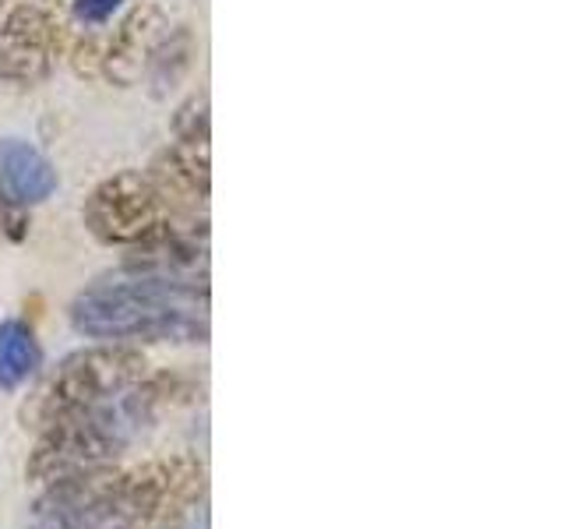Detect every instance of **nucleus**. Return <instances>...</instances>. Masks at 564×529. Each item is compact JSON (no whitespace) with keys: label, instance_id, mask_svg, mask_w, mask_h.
Here are the masks:
<instances>
[{"label":"nucleus","instance_id":"obj_14","mask_svg":"<svg viewBox=\"0 0 564 529\" xmlns=\"http://www.w3.org/2000/svg\"><path fill=\"white\" fill-rule=\"evenodd\" d=\"M120 4H123V0H78L75 18L85 25H102V22H110Z\"/></svg>","mask_w":564,"mask_h":529},{"label":"nucleus","instance_id":"obj_9","mask_svg":"<svg viewBox=\"0 0 564 529\" xmlns=\"http://www.w3.org/2000/svg\"><path fill=\"white\" fill-rule=\"evenodd\" d=\"M149 181L155 184L159 198L198 208L208 198V149L173 141L166 152L155 155Z\"/></svg>","mask_w":564,"mask_h":529},{"label":"nucleus","instance_id":"obj_5","mask_svg":"<svg viewBox=\"0 0 564 529\" xmlns=\"http://www.w3.org/2000/svg\"><path fill=\"white\" fill-rule=\"evenodd\" d=\"M163 205L149 173L123 170L99 181L85 198V226L102 244L131 247L163 219Z\"/></svg>","mask_w":564,"mask_h":529},{"label":"nucleus","instance_id":"obj_3","mask_svg":"<svg viewBox=\"0 0 564 529\" xmlns=\"http://www.w3.org/2000/svg\"><path fill=\"white\" fill-rule=\"evenodd\" d=\"M173 378H141L123 392L53 423V428H43L29 463V476L53 484L70 473L106 466L155 428L159 413L173 402Z\"/></svg>","mask_w":564,"mask_h":529},{"label":"nucleus","instance_id":"obj_15","mask_svg":"<svg viewBox=\"0 0 564 529\" xmlns=\"http://www.w3.org/2000/svg\"><path fill=\"white\" fill-rule=\"evenodd\" d=\"M4 8H8V0H0V14H4Z\"/></svg>","mask_w":564,"mask_h":529},{"label":"nucleus","instance_id":"obj_2","mask_svg":"<svg viewBox=\"0 0 564 529\" xmlns=\"http://www.w3.org/2000/svg\"><path fill=\"white\" fill-rule=\"evenodd\" d=\"M70 325L99 343H176L208 339V287L198 276L128 272L99 279L70 304Z\"/></svg>","mask_w":564,"mask_h":529},{"label":"nucleus","instance_id":"obj_6","mask_svg":"<svg viewBox=\"0 0 564 529\" xmlns=\"http://www.w3.org/2000/svg\"><path fill=\"white\" fill-rule=\"evenodd\" d=\"M61 53V25L43 4H18L0 22V82L35 88Z\"/></svg>","mask_w":564,"mask_h":529},{"label":"nucleus","instance_id":"obj_13","mask_svg":"<svg viewBox=\"0 0 564 529\" xmlns=\"http://www.w3.org/2000/svg\"><path fill=\"white\" fill-rule=\"evenodd\" d=\"M173 131H176V141H184V145H205L208 149V96L205 93L191 96L181 110H176Z\"/></svg>","mask_w":564,"mask_h":529},{"label":"nucleus","instance_id":"obj_7","mask_svg":"<svg viewBox=\"0 0 564 529\" xmlns=\"http://www.w3.org/2000/svg\"><path fill=\"white\" fill-rule=\"evenodd\" d=\"M208 237L198 223L159 219L145 237L131 244L128 272H155V276H194L205 269Z\"/></svg>","mask_w":564,"mask_h":529},{"label":"nucleus","instance_id":"obj_1","mask_svg":"<svg viewBox=\"0 0 564 529\" xmlns=\"http://www.w3.org/2000/svg\"><path fill=\"white\" fill-rule=\"evenodd\" d=\"M205 490L198 458L173 455L134 469H85L53 481L32 508L29 529H187Z\"/></svg>","mask_w":564,"mask_h":529},{"label":"nucleus","instance_id":"obj_12","mask_svg":"<svg viewBox=\"0 0 564 529\" xmlns=\"http://www.w3.org/2000/svg\"><path fill=\"white\" fill-rule=\"evenodd\" d=\"M40 367V343L22 317L0 322V388L25 385Z\"/></svg>","mask_w":564,"mask_h":529},{"label":"nucleus","instance_id":"obj_11","mask_svg":"<svg viewBox=\"0 0 564 529\" xmlns=\"http://www.w3.org/2000/svg\"><path fill=\"white\" fill-rule=\"evenodd\" d=\"M191 64H194V32L187 25H176L170 35H163V40L152 46L149 61H145L152 96L155 99L170 96L173 88L184 82Z\"/></svg>","mask_w":564,"mask_h":529},{"label":"nucleus","instance_id":"obj_8","mask_svg":"<svg viewBox=\"0 0 564 529\" xmlns=\"http://www.w3.org/2000/svg\"><path fill=\"white\" fill-rule=\"evenodd\" d=\"M57 191V170L22 138H0V202L8 208L43 205Z\"/></svg>","mask_w":564,"mask_h":529},{"label":"nucleus","instance_id":"obj_4","mask_svg":"<svg viewBox=\"0 0 564 529\" xmlns=\"http://www.w3.org/2000/svg\"><path fill=\"white\" fill-rule=\"evenodd\" d=\"M145 367L149 364L138 349H128L120 343L78 349L57 364V370H53L46 385L40 388V396L32 399L25 417L40 431L53 428V423L75 417L88 410V406L123 392V388H131L134 381L145 378Z\"/></svg>","mask_w":564,"mask_h":529},{"label":"nucleus","instance_id":"obj_10","mask_svg":"<svg viewBox=\"0 0 564 529\" xmlns=\"http://www.w3.org/2000/svg\"><path fill=\"white\" fill-rule=\"evenodd\" d=\"M152 22H155V11L152 8H141L113 35V46L102 57V64H106V71H110L113 82L131 85L138 78L141 64L149 61V53L155 46V40H152Z\"/></svg>","mask_w":564,"mask_h":529}]
</instances>
